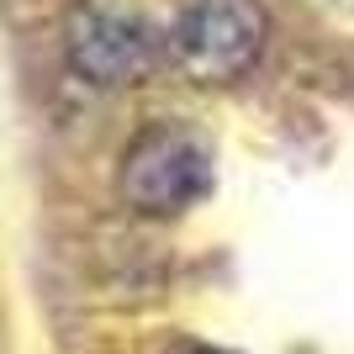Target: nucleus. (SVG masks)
<instances>
[{"instance_id": "7ed1b4c3", "label": "nucleus", "mask_w": 354, "mask_h": 354, "mask_svg": "<svg viewBox=\"0 0 354 354\" xmlns=\"http://www.w3.org/2000/svg\"><path fill=\"white\" fill-rule=\"evenodd\" d=\"M64 59L85 85L127 90L148 80L159 59V37L148 32L143 16L117 0H80L64 21Z\"/></svg>"}, {"instance_id": "f03ea898", "label": "nucleus", "mask_w": 354, "mask_h": 354, "mask_svg": "<svg viewBox=\"0 0 354 354\" xmlns=\"http://www.w3.org/2000/svg\"><path fill=\"white\" fill-rule=\"evenodd\" d=\"M117 191L138 217H180L212 191V148L180 122H153L122 153Z\"/></svg>"}, {"instance_id": "f257e3e1", "label": "nucleus", "mask_w": 354, "mask_h": 354, "mask_svg": "<svg viewBox=\"0 0 354 354\" xmlns=\"http://www.w3.org/2000/svg\"><path fill=\"white\" fill-rule=\"evenodd\" d=\"M265 6L259 0H185L169 32V59L191 85H238L265 59Z\"/></svg>"}, {"instance_id": "20e7f679", "label": "nucleus", "mask_w": 354, "mask_h": 354, "mask_svg": "<svg viewBox=\"0 0 354 354\" xmlns=\"http://www.w3.org/2000/svg\"><path fill=\"white\" fill-rule=\"evenodd\" d=\"M180 354H217V349H196V344H191V349H180Z\"/></svg>"}]
</instances>
